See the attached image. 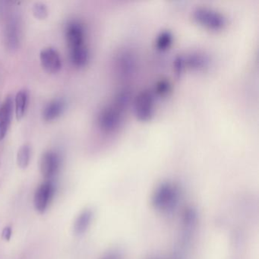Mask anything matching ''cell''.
I'll return each mask as SVG.
<instances>
[{
    "mask_svg": "<svg viewBox=\"0 0 259 259\" xmlns=\"http://www.w3.org/2000/svg\"><path fill=\"white\" fill-rule=\"evenodd\" d=\"M61 166V157L58 153L49 151L45 152L40 159V172L45 178L51 180L57 175Z\"/></svg>",
    "mask_w": 259,
    "mask_h": 259,
    "instance_id": "9c48e42d",
    "label": "cell"
},
{
    "mask_svg": "<svg viewBox=\"0 0 259 259\" xmlns=\"http://www.w3.org/2000/svg\"><path fill=\"white\" fill-rule=\"evenodd\" d=\"M69 59L75 67L83 68L87 66L90 60V52L87 45L69 49Z\"/></svg>",
    "mask_w": 259,
    "mask_h": 259,
    "instance_id": "5bb4252c",
    "label": "cell"
},
{
    "mask_svg": "<svg viewBox=\"0 0 259 259\" xmlns=\"http://www.w3.org/2000/svg\"><path fill=\"white\" fill-rule=\"evenodd\" d=\"M30 158H31V148L29 145H25L21 147L17 154V163L19 167L25 169L29 164Z\"/></svg>",
    "mask_w": 259,
    "mask_h": 259,
    "instance_id": "ac0fdd59",
    "label": "cell"
},
{
    "mask_svg": "<svg viewBox=\"0 0 259 259\" xmlns=\"http://www.w3.org/2000/svg\"><path fill=\"white\" fill-rule=\"evenodd\" d=\"M29 102V93L23 89L19 91L15 98V110L18 120H21L25 116Z\"/></svg>",
    "mask_w": 259,
    "mask_h": 259,
    "instance_id": "9a60e30c",
    "label": "cell"
},
{
    "mask_svg": "<svg viewBox=\"0 0 259 259\" xmlns=\"http://www.w3.org/2000/svg\"><path fill=\"white\" fill-rule=\"evenodd\" d=\"M116 72L120 78H130L136 70V61L133 53L122 51L116 58Z\"/></svg>",
    "mask_w": 259,
    "mask_h": 259,
    "instance_id": "30bf717a",
    "label": "cell"
},
{
    "mask_svg": "<svg viewBox=\"0 0 259 259\" xmlns=\"http://www.w3.org/2000/svg\"><path fill=\"white\" fill-rule=\"evenodd\" d=\"M56 185L52 180H47L39 186L34 194V203L36 210L44 213L52 201L56 193Z\"/></svg>",
    "mask_w": 259,
    "mask_h": 259,
    "instance_id": "52a82bcc",
    "label": "cell"
},
{
    "mask_svg": "<svg viewBox=\"0 0 259 259\" xmlns=\"http://www.w3.org/2000/svg\"><path fill=\"white\" fill-rule=\"evenodd\" d=\"M14 102L11 96H8L0 107V141L7 136L13 119Z\"/></svg>",
    "mask_w": 259,
    "mask_h": 259,
    "instance_id": "7c38bea8",
    "label": "cell"
},
{
    "mask_svg": "<svg viewBox=\"0 0 259 259\" xmlns=\"http://www.w3.org/2000/svg\"><path fill=\"white\" fill-rule=\"evenodd\" d=\"M149 259H162L160 257H157V256H154V257H151ZM172 259H180V257H179L178 255L174 256V257H172Z\"/></svg>",
    "mask_w": 259,
    "mask_h": 259,
    "instance_id": "603a6c76",
    "label": "cell"
},
{
    "mask_svg": "<svg viewBox=\"0 0 259 259\" xmlns=\"http://www.w3.org/2000/svg\"><path fill=\"white\" fill-rule=\"evenodd\" d=\"M174 40V36L169 31H161L156 39V48L160 51H165L170 47Z\"/></svg>",
    "mask_w": 259,
    "mask_h": 259,
    "instance_id": "e0dca14e",
    "label": "cell"
},
{
    "mask_svg": "<svg viewBox=\"0 0 259 259\" xmlns=\"http://www.w3.org/2000/svg\"><path fill=\"white\" fill-rule=\"evenodd\" d=\"M168 91H169V84H167L166 81H161L157 84V87H156L155 94L163 95L167 93Z\"/></svg>",
    "mask_w": 259,
    "mask_h": 259,
    "instance_id": "ffe728a7",
    "label": "cell"
},
{
    "mask_svg": "<svg viewBox=\"0 0 259 259\" xmlns=\"http://www.w3.org/2000/svg\"><path fill=\"white\" fill-rule=\"evenodd\" d=\"M40 63L44 69L49 73H57L62 69V60L57 50L45 48L40 52Z\"/></svg>",
    "mask_w": 259,
    "mask_h": 259,
    "instance_id": "8fae6325",
    "label": "cell"
},
{
    "mask_svg": "<svg viewBox=\"0 0 259 259\" xmlns=\"http://www.w3.org/2000/svg\"><path fill=\"white\" fill-rule=\"evenodd\" d=\"M12 236V229L11 227H7L4 228L3 231V238L7 241H10V238Z\"/></svg>",
    "mask_w": 259,
    "mask_h": 259,
    "instance_id": "7402d4cb",
    "label": "cell"
},
{
    "mask_svg": "<svg viewBox=\"0 0 259 259\" xmlns=\"http://www.w3.org/2000/svg\"><path fill=\"white\" fill-rule=\"evenodd\" d=\"M131 102L130 89H122L116 92L113 101L103 107L98 113L97 122L100 130L105 133L117 131L122 125L124 115Z\"/></svg>",
    "mask_w": 259,
    "mask_h": 259,
    "instance_id": "6da1fadb",
    "label": "cell"
},
{
    "mask_svg": "<svg viewBox=\"0 0 259 259\" xmlns=\"http://www.w3.org/2000/svg\"><path fill=\"white\" fill-rule=\"evenodd\" d=\"M93 219V212L92 210L87 209L80 213L77 218L74 225L75 233L78 235L83 234L89 229V226L92 224Z\"/></svg>",
    "mask_w": 259,
    "mask_h": 259,
    "instance_id": "2e32d148",
    "label": "cell"
},
{
    "mask_svg": "<svg viewBox=\"0 0 259 259\" xmlns=\"http://www.w3.org/2000/svg\"><path fill=\"white\" fill-rule=\"evenodd\" d=\"M207 56L201 53H191L186 55H179L174 60V71L181 75L186 69H202L208 66Z\"/></svg>",
    "mask_w": 259,
    "mask_h": 259,
    "instance_id": "5b68a950",
    "label": "cell"
},
{
    "mask_svg": "<svg viewBox=\"0 0 259 259\" xmlns=\"http://www.w3.org/2000/svg\"><path fill=\"white\" fill-rule=\"evenodd\" d=\"M155 93L149 89L142 91L133 101L135 116L141 122H148L155 113Z\"/></svg>",
    "mask_w": 259,
    "mask_h": 259,
    "instance_id": "277c9868",
    "label": "cell"
},
{
    "mask_svg": "<svg viewBox=\"0 0 259 259\" xmlns=\"http://www.w3.org/2000/svg\"><path fill=\"white\" fill-rule=\"evenodd\" d=\"M65 34L69 49L85 46V28L80 21L72 20L68 22L65 30Z\"/></svg>",
    "mask_w": 259,
    "mask_h": 259,
    "instance_id": "8992f818",
    "label": "cell"
},
{
    "mask_svg": "<svg viewBox=\"0 0 259 259\" xmlns=\"http://www.w3.org/2000/svg\"><path fill=\"white\" fill-rule=\"evenodd\" d=\"M66 109V101L61 98L54 100L44 109L43 119L47 122H51L60 117Z\"/></svg>",
    "mask_w": 259,
    "mask_h": 259,
    "instance_id": "4fadbf2b",
    "label": "cell"
},
{
    "mask_svg": "<svg viewBox=\"0 0 259 259\" xmlns=\"http://www.w3.org/2000/svg\"><path fill=\"white\" fill-rule=\"evenodd\" d=\"M6 43L11 51L19 48L21 41L20 18L16 13L10 15L7 20L5 31Z\"/></svg>",
    "mask_w": 259,
    "mask_h": 259,
    "instance_id": "ba28073f",
    "label": "cell"
},
{
    "mask_svg": "<svg viewBox=\"0 0 259 259\" xmlns=\"http://www.w3.org/2000/svg\"><path fill=\"white\" fill-rule=\"evenodd\" d=\"M33 14L36 19L43 20L48 16V10L46 6L41 3L35 4L32 8Z\"/></svg>",
    "mask_w": 259,
    "mask_h": 259,
    "instance_id": "d6986e66",
    "label": "cell"
},
{
    "mask_svg": "<svg viewBox=\"0 0 259 259\" xmlns=\"http://www.w3.org/2000/svg\"><path fill=\"white\" fill-rule=\"evenodd\" d=\"M193 20L200 26L210 31H221L227 25L225 16L218 10L207 7H198L192 12Z\"/></svg>",
    "mask_w": 259,
    "mask_h": 259,
    "instance_id": "3957f363",
    "label": "cell"
},
{
    "mask_svg": "<svg viewBox=\"0 0 259 259\" xmlns=\"http://www.w3.org/2000/svg\"><path fill=\"white\" fill-rule=\"evenodd\" d=\"M101 259H122V254L117 250H113L107 253L105 255L103 256Z\"/></svg>",
    "mask_w": 259,
    "mask_h": 259,
    "instance_id": "44dd1931",
    "label": "cell"
},
{
    "mask_svg": "<svg viewBox=\"0 0 259 259\" xmlns=\"http://www.w3.org/2000/svg\"><path fill=\"white\" fill-rule=\"evenodd\" d=\"M180 189L176 183L166 181L156 186L151 196L153 208L162 213L172 211L178 204Z\"/></svg>",
    "mask_w": 259,
    "mask_h": 259,
    "instance_id": "7a4b0ae2",
    "label": "cell"
}]
</instances>
